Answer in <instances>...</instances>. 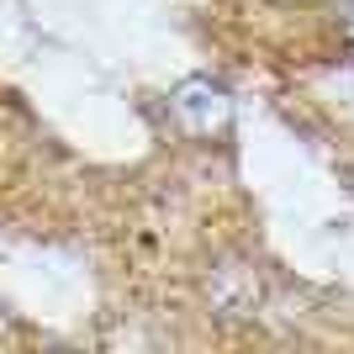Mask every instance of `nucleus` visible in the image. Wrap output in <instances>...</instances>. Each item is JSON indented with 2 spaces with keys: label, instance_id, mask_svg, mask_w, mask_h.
Instances as JSON below:
<instances>
[{
  "label": "nucleus",
  "instance_id": "nucleus-3",
  "mask_svg": "<svg viewBox=\"0 0 354 354\" xmlns=\"http://www.w3.org/2000/svg\"><path fill=\"white\" fill-rule=\"evenodd\" d=\"M344 37H349V48H354V6H344Z\"/></svg>",
  "mask_w": 354,
  "mask_h": 354
},
{
  "label": "nucleus",
  "instance_id": "nucleus-2",
  "mask_svg": "<svg viewBox=\"0 0 354 354\" xmlns=\"http://www.w3.org/2000/svg\"><path fill=\"white\" fill-rule=\"evenodd\" d=\"M212 307L222 312V317H254V307H259V296H265V286H259V270L254 265H222L212 270Z\"/></svg>",
  "mask_w": 354,
  "mask_h": 354
},
{
  "label": "nucleus",
  "instance_id": "nucleus-1",
  "mask_svg": "<svg viewBox=\"0 0 354 354\" xmlns=\"http://www.w3.org/2000/svg\"><path fill=\"white\" fill-rule=\"evenodd\" d=\"M169 122H175L180 138H191V143H212L233 127V95L207 80V74H191V80H180L169 90Z\"/></svg>",
  "mask_w": 354,
  "mask_h": 354
},
{
  "label": "nucleus",
  "instance_id": "nucleus-4",
  "mask_svg": "<svg viewBox=\"0 0 354 354\" xmlns=\"http://www.w3.org/2000/svg\"><path fill=\"white\" fill-rule=\"evenodd\" d=\"M6 333H11V312L0 307V339H6Z\"/></svg>",
  "mask_w": 354,
  "mask_h": 354
}]
</instances>
